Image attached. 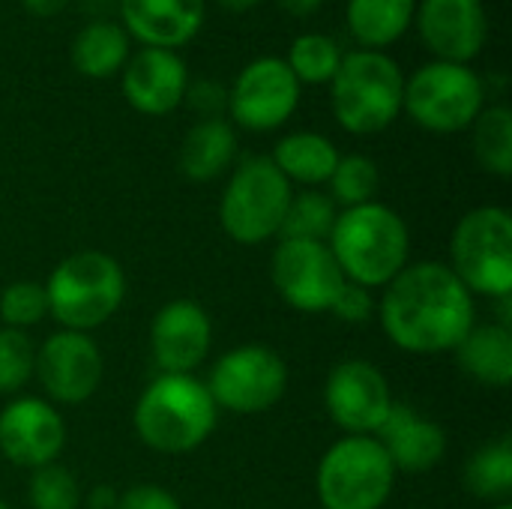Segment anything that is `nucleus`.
Returning a JSON list of instances; mask_svg holds the SVG:
<instances>
[{"instance_id": "obj_13", "label": "nucleus", "mask_w": 512, "mask_h": 509, "mask_svg": "<svg viewBox=\"0 0 512 509\" xmlns=\"http://www.w3.org/2000/svg\"><path fill=\"white\" fill-rule=\"evenodd\" d=\"M48 393V399L60 405H81L87 402L105 375L102 351L87 333L60 330L42 342L36 351V372H33Z\"/></svg>"}, {"instance_id": "obj_26", "label": "nucleus", "mask_w": 512, "mask_h": 509, "mask_svg": "<svg viewBox=\"0 0 512 509\" xmlns=\"http://www.w3.org/2000/svg\"><path fill=\"white\" fill-rule=\"evenodd\" d=\"M465 489L480 501L504 504L512 495V444L510 438L480 447L465 465Z\"/></svg>"}, {"instance_id": "obj_10", "label": "nucleus", "mask_w": 512, "mask_h": 509, "mask_svg": "<svg viewBox=\"0 0 512 509\" xmlns=\"http://www.w3.org/2000/svg\"><path fill=\"white\" fill-rule=\"evenodd\" d=\"M285 387L288 369L282 357L264 345H240L222 354L207 381L216 408L231 414H261L282 399Z\"/></svg>"}, {"instance_id": "obj_34", "label": "nucleus", "mask_w": 512, "mask_h": 509, "mask_svg": "<svg viewBox=\"0 0 512 509\" xmlns=\"http://www.w3.org/2000/svg\"><path fill=\"white\" fill-rule=\"evenodd\" d=\"M330 312L339 318V321H348V324H363L372 318L375 312V300H372V291L363 288V285H354V282H345L339 297L333 300Z\"/></svg>"}, {"instance_id": "obj_19", "label": "nucleus", "mask_w": 512, "mask_h": 509, "mask_svg": "<svg viewBox=\"0 0 512 509\" xmlns=\"http://www.w3.org/2000/svg\"><path fill=\"white\" fill-rule=\"evenodd\" d=\"M123 30L144 48H168L192 42L204 24V0H120Z\"/></svg>"}, {"instance_id": "obj_28", "label": "nucleus", "mask_w": 512, "mask_h": 509, "mask_svg": "<svg viewBox=\"0 0 512 509\" xmlns=\"http://www.w3.org/2000/svg\"><path fill=\"white\" fill-rule=\"evenodd\" d=\"M336 201L324 192L306 189L300 195H291V204L282 219V240H330V231L336 225Z\"/></svg>"}, {"instance_id": "obj_22", "label": "nucleus", "mask_w": 512, "mask_h": 509, "mask_svg": "<svg viewBox=\"0 0 512 509\" xmlns=\"http://www.w3.org/2000/svg\"><path fill=\"white\" fill-rule=\"evenodd\" d=\"M234 153L237 135L231 123H225L222 117H204L186 132L180 144V171L195 183H207L234 162Z\"/></svg>"}, {"instance_id": "obj_2", "label": "nucleus", "mask_w": 512, "mask_h": 509, "mask_svg": "<svg viewBox=\"0 0 512 509\" xmlns=\"http://www.w3.org/2000/svg\"><path fill=\"white\" fill-rule=\"evenodd\" d=\"M327 246L345 282L372 291L387 288L408 267L411 234L405 219L393 207L369 201L336 216Z\"/></svg>"}, {"instance_id": "obj_40", "label": "nucleus", "mask_w": 512, "mask_h": 509, "mask_svg": "<svg viewBox=\"0 0 512 509\" xmlns=\"http://www.w3.org/2000/svg\"><path fill=\"white\" fill-rule=\"evenodd\" d=\"M222 9H228V12H246V9H252V6H258L261 0H216Z\"/></svg>"}, {"instance_id": "obj_21", "label": "nucleus", "mask_w": 512, "mask_h": 509, "mask_svg": "<svg viewBox=\"0 0 512 509\" xmlns=\"http://www.w3.org/2000/svg\"><path fill=\"white\" fill-rule=\"evenodd\" d=\"M456 363L465 375L486 387H507L512 381V333L507 324L471 327L456 345Z\"/></svg>"}, {"instance_id": "obj_42", "label": "nucleus", "mask_w": 512, "mask_h": 509, "mask_svg": "<svg viewBox=\"0 0 512 509\" xmlns=\"http://www.w3.org/2000/svg\"><path fill=\"white\" fill-rule=\"evenodd\" d=\"M0 509H9V507H6V504H3V501H0Z\"/></svg>"}, {"instance_id": "obj_30", "label": "nucleus", "mask_w": 512, "mask_h": 509, "mask_svg": "<svg viewBox=\"0 0 512 509\" xmlns=\"http://www.w3.org/2000/svg\"><path fill=\"white\" fill-rule=\"evenodd\" d=\"M327 183H330V198L348 210V207H360V204L375 201L378 186H381V174L369 156L351 153V156H339L336 171L330 174Z\"/></svg>"}, {"instance_id": "obj_27", "label": "nucleus", "mask_w": 512, "mask_h": 509, "mask_svg": "<svg viewBox=\"0 0 512 509\" xmlns=\"http://www.w3.org/2000/svg\"><path fill=\"white\" fill-rule=\"evenodd\" d=\"M474 126V153L489 174H512V111L498 102L480 111Z\"/></svg>"}, {"instance_id": "obj_39", "label": "nucleus", "mask_w": 512, "mask_h": 509, "mask_svg": "<svg viewBox=\"0 0 512 509\" xmlns=\"http://www.w3.org/2000/svg\"><path fill=\"white\" fill-rule=\"evenodd\" d=\"M21 3H24V6H27L33 15H42V18H45V15H54V12H60V9H63L69 0H21Z\"/></svg>"}, {"instance_id": "obj_14", "label": "nucleus", "mask_w": 512, "mask_h": 509, "mask_svg": "<svg viewBox=\"0 0 512 509\" xmlns=\"http://www.w3.org/2000/svg\"><path fill=\"white\" fill-rule=\"evenodd\" d=\"M324 405L342 432L375 435L393 408V393L378 366L366 360H345L327 375Z\"/></svg>"}, {"instance_id": "obj_17", "label": "nucleus", "mask_w": 512, "mask_h": 509, "mask_svg": "<svg viewBox=\"0 0 512 509\" xmlns=\"http://www.w3.org/2000/svg\"><path fill=\"white\" fill-rule=\"evenodd\" d=\"M213 324L192 300H171L150 327V348L165 375H192L210 354Z\"/></svg>"}, {"instance_id": "obj_8", "label": "nucleus", "mask_w": 512, "mask_h": 509, "mask_svg": "<svg viewBox=\"0 0 512 509\" xmlns=\"http://www.w3.org/2000/svg\"><path fill=\"white\" fill-rule=\"evenodd\" d=\"M291 195V183L270 156L243 159L234 168L219 204L225 234L243 246H258L270 240L282 228Z\"/></svg>"}, {"instance_id": "obj_18", "label": "nucleus", "mask_w": 512, "mask_h": 509, "mask_svg": "<svg viewBox=\"0 0 512 509\" xmlns=\"http://www.w3.org/2000/svg\"><path fill=\"white\" fill-rule=\"evenodd\" d=\"M189 87V69L177 51L141 48L129 54L123 66V96L126 102L150 117L171 114Z\"/></svg>"}, {"instance_id": "obj_6", "label": "nucleus", "mask_w": 512, "mask_h": 509, "mask_svg": "<svg viewBox=\"0 0 512 509\" xmlns=\"http://www.w3.org/2000/svg\"><path fill=\"white\" fill-rule=\"evenodd\" d=\"M396 486V468L378 438L345 435L318 465V498L324 509H381Z\"/></svg>"}, {"instance_id": "obj_41", "label": "nucleus", "mask_w": 512, "mask_h": 509, "mask_svg": "<svg viewBox=\"0 0 512 509\" xmlns=\"http://www.w3.org/2000/svg\"><path fill=\"white\" fill-rule=\"evenodd\" d=\"M495 509H512V507H510V504H507V501H504V504H498V507H495Z\"/></svg>"}, {"instance_id": "obj_37", "label": "nucleus", "mask_w": 512, "mask_h": 509, "mask_svg": "<svg viewBox=\"0 0 512 509\" xmlns=\"http://www.w3.org/2000/svg\"><path fill=\"white\" fill-rule=\"evenodd\" d=\"M117 492L114 489H108V486H96L93 492H90V498H87V507L90 509H114L117 507Z\"/></svg>"}, {"instance_id": "obj_24", "label": "nucleus", "mask_w": 512, "mask_h": 509, "mask_svg": "<svg viewBox=\"0 0 512 509\" xmlns=\"http://www.w3.org/2000/svg\"><path fill=\"white\" fill-rule=\"evenodd\" d=\"M270 159L285 174L288 183L297 180L303 186H318L327 183L330 174L336 171L339 150L330 138L318 132H291L276 144Z\"/></svg>"}, {"instance_id": "obj_4", "label": "nucleus", "mask_w": 512, "mask_h": 509, "mask_svg": "<svg viewBox=\"0 0 512 509\" xmlns=\"http://www.w3.org/2000/svg\"><path fill=\"white\" fill-rule=\"evenodd\" d=\"M405 75L384 51L357 48L342 54L330 81V102L339 126L351 135L384 132L402 114Z\"/></svg>"}, {"instance_id": "obj_36", "label": "nucleus", "mask_w": 512, "mask_h": 509, "mask_svg": "<svg viewBox=\"0 0 512 509\" xmlns=\"http://www.w3.org/2000/svg\"><path fill=\"white\" fill-rule=\"evenodd\" d=\"M183 99H189V105L195 111H201L207 117H219V111L228 105V90L222 84H216V81H198V84L186 87Z\"/></svg>"}, {"instance_id": "obj_20", "label": "nucleus", "mask_w": 512, "mask_h": 509, "mask_svg": "<svg viewBox=\"0 0 512 509\" xmlns=\"http://www.w3.org/2000/svg\"><path fill=\"white\" fill-rule=\"evenodd\" d=\"M375 435L396 471H408V474L429 471L447 453L444 429L399 402H393L387 420L381 423V429Z\"/></svg>"}, {"instance_id": "obj_25", "label": "nucleus", "mask_w": 512, "mask_h": 509, "mask_svg": "<svg viewBox=\"0 0 512 509\" xmlns=\"http://www.w3.org/2000/svg\"><path fill=\"white\" fill-rule=\"evenodd\" d=\"M129 60V33L114 21H90L72 39V66L87 78H108Z\"/></svg>"}, {"instance_id": "obj_35", "label": "nucleus", "mask_w": 512, "mask_h": 509, "mask_svg": "<svg viewBox=\"0 0 512 509\" xmlns=\"http://www.w3.org/2000/svg\"><path fill=\"white\" fill-rule=\"evenodd\" d=\"M114 509H180V501L168 489H162V486L141 483V486L126 489L117 498V507Z\"/></svg>"}, {"instance_id": "obj_3", "label": "nucleus", "mask_w": 512, "mask_h": 509, "mask_svg": "<svg viewBox=\"0 0 512 509\" xmlns=\"http://www.w3.org/2000/svg\"><path fill=\"white\" fill-rule=\"evenodd\" d=\"M219 408L207 390L192 375H159L141 393L132 423L138 438L168 456L198 450L216 429Z\"/></svg>"}, {"instance_id": "obj_38", "label": "nucleus", "mask_w": 512, "mask_h": 509, "mask_svg": "<svg viewBox=\"0 0 512 509\" xmlns=\"http://www.w3.org/2000/svg\"><path fill=\"white\" fill-rule=\"evenodd\" d=\"M321 3H324V0H279V6H282L288 15H294V18L312 15L315 9H321Z\"/></svg>"}, {"instance_id": "obj_32", "label": "nucleus", "mask_w": 512, "mask_h": 509, "mask_svg": "<svg viewBox=\"0 0 512 509\" xmlns=\"http://www.w3.org/2000/svg\"><path fill=\"white\" fill-rule=\"evenodd\" d=\"M36 372V348L24 330L0 327V393H18Z\"/></svg>"}, {"instance_id": "obj_12", "label": "nucleus", "mask_w": 512, "mask_h": 509, "mask_svg": "<svg viewBox=\"0 0 512 509\" xmlns=\"http://www.w3.org/2000/svg\"><path fill=\"white\" fill-rule=\"evenodd\" d=\"M300 105V81L282 57H258L240 69L228 90L231 117L249 132H270Z\"/></svg>"}, {"instance_id": "obj_33", "label": "nucleus", "mask_w": 512, "mask_h": 509, "mask_svg": "<svg viewBox=\"0 0 512 509\" xmlns=\"http://www.w3.org/2000/svg\"><path fill=\"white\" fill-rule=\"evenodd\" d=\"M48 315V294L39 282H12L0 291V318L12 330L39 324Z\"/></svg>"}, {"instance_id": "obj_11", "label": "nucleus", "mask_w": 512, "mask_h": 509, "mask_svg": "<svg viewBox=\"0 0 512 509\" xmlns=\"http://www.w3.org/2000/svg\"><path fill=\"white\" fill-rule=\"evenodd\" d=\"M279 297L300 312H330L345 276L327 243L318 240H282L270 264Z\"/></svg>"}, {"instance_id": "obj_5", "label": "nucleus", "mask_w": 512, "mask_h": 509, "mask_svg": "<svg viewBox=\"0 0 512 509\" xmlns=\"http://www.w3.org/2000/svg\"><path fill=\"white\" fill-rule=\"evenodd\" d=\"M45 294L48 315H54L63 330L87 333L123 306L126 273L105 252H75L54 267L45 282Z\"/></svg>"}, {"instance_id": "obj_15", "label": "nucleus", "mask_w": 512, "mask_h": 509, "mask_svg": "<svg viewBox=\"0 0 512 509\" xmlns=\"http://www.w3.org/2000/svg\"><path fill=\"white\" fill-rule=\"evenodd\" d=\"M66 444V423L60 411L36 396L9 402L0 411V453L21 468L51 465Z\"/></svg>"}, {"instance_id": "obj_7", "label": "nucleus", "mask_w": 512, "mask_h": 509, "mask_svg": "<svg viewBox=\"0 0 512 509\" xmlns=\"http://www.w3.org/2000/svg\"><path fill=\"white\" fill-rule=\"evenodd\" d=\"M486 108V84L468 63L432 60L405 78L402 111L438 135L468 129Z\"/></svg>"}, {"instance_id": "obj_9", "label": "nucleus", "mask_w": 512, "mask_h": 509, "mask_svg": "<svg viewBox=\"0 0 512 509\" xmlns=\"http://www.w3.org/2000/svg\"><path fill=\"white\" fill-rule=\"evenodd\" d=\"M450 270L471 294L507 300L512 291V216L504 207L465 213L450 240Z\"/></svg>"}, {"instance_id": "obj_16", "label": "nucleus", "mask_w": 512, "mask_h": 509, "mask_svg": "<svg viewBox=\"0 0 512 509\" xmlns=\"http://www.w3.org/2000/svg\"><path fill=\"white\" fill-rule=\"evenodd\" d=\"M414 18L426 48L447 63L474 60L489 36L483 0H420Z\"/></svg>"}, {"instance_id": "obj_23", "label": "nucleus", "mask_w": 512, "mask_h": 509, "mask_svg": "<svg viewBox=\"0 0 512 509\" xmlns=\"http://www.w3.org/2000/svg\"><path fill=\"white\" fill-rule=\"evenodd\" d=\"M417 12V0H348L345 18L351 36L369 48L381 51L405 36Z\"/></svg>"}, {"instance_id": "obj_31", "label": "nucleus", "mask_w": 512, "mask_h": 509, "mask_svg": "<svg viewBox=\"0 0 512 509\" xmlns=\"http://www.w3.org/2000/svg\"><path fill=\"white\" fill-rule=\"evenodd\" d=\"M27 501L33 509H78L81 489L72 471L51 462L33 471L30 486H27Z\"/></svg>"}, {"instance_id": "obj_29", "label": "nucleus", "mask_w": 512, "mask_h": 509, "mask_svg": "<svg viewBox=\"0 0 512 509\" xmlns=\"http://www.w3.org/2000/svg\"><path fill=\"white\" fill-rule=\"evenodd\" d=\"M285 63L300 84H330L342 63V48L327 33H303L291 42Z\"/></svg>"}, {"instance_id": "obj_1", "label": "nucleus", "mask_w": 512, "mask_h": 509, "mask_svg": "<svg viewBox=\"0 0 512 509\" xmlns=\"http://www.w3.org/2000/svg\"><path fill=\"white\" fill-rule=\"evenodd\" d=\"M387 339L408 354H441L474 327V294L438 261L408 264L387 288L378 306Z\"/></svg>"}]
</instances>
